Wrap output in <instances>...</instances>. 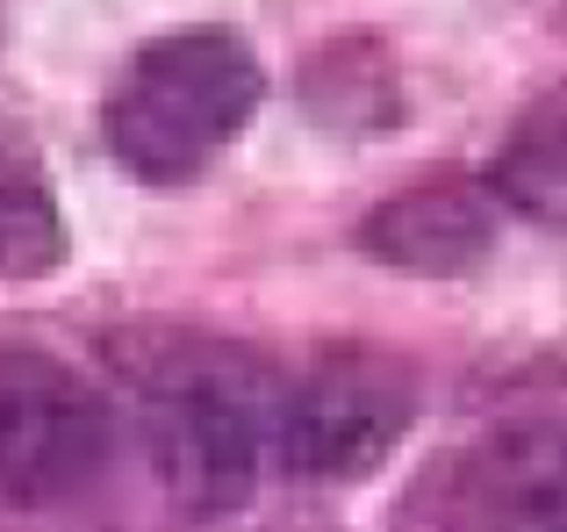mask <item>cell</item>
<instances>
[{"instance_id":"cell-4","label":"cell","mask_w":567,"mask_h":532,"mask_svg":"<svg viewBox=\"0 0 567 532\" xmlns=\"http://www.w3.org/2000/svg\"><path fill=\"white\" fill-rule=\"evenodd\" d=\"M416 396L381 360H323L274 403V453L295 482H360L410 432Z\"/></svg>"},{"instance_id":"cell-8","label":"cell","mask_w":567,"mask_h":532,"mask_svg":"<svg viewBox=\"0 0 567 532\" xmlns=\"http://www.w3.org/2000/svg\"><path fill=\"white\" fill-rule=\"evenodd\" d=\"M58 259H65L58 195L43 187V166L22 144V130L0 123V280H37Z\"/></svg>"},{"instance_id":"cell-3","label":"cell","mask_w":567,"mask_h":532,"mask_svg":"<svg viewBox=\"0 0 567 532\" xmlns=\"http://www.w3.org/2000/svg\"><path fill=\"white\" fill-rule=\"evenodd\" d=\"M109 468V396L51 352L0 346V504H65Z\"/></svg>"},{"instance_id":"cell-2","label":"cell","mask_w":567,"mask_h":532,"mask_svg":"<svg viewBox=\"0 0 567 532\" xmlns=\"http://www.w3.org/2000/svg\"><path fill=\"white\" fill-rule=\"evenodd\" d=\"M266 72L230 29H173L152 37L109 86L101 137L137 181H194L237 130L251 123Z\"/></svg>"},{"instance_id":"cell-9","label":"cell","mask_w":567,"mask_h":532,"mask_svg":"<svg viewBox=\"0 0 567 532\" xmlns=\"http://www.w3.org/2000/svg\"><path fill=\"white\" fill-rule=\"evenodd\" d=\"M288 532H309V525H288Z\"/></svg>"},{"instance_id":"cell-1","label":"cell","mask_w":567,"mask_h":532,"mask_svg":"<svg viewBox=\"0 0 567 532\" xmlns=\"http://www.w3.org/2000/svg\"><path fill=\"white\" fill-rule=\"evenodd\" d=\"M144 447L181 519H223L251 497L266 453V375L216 338H158L130 360Z\"/></svg>"},{"instance_id":"cell-6","label":"cell","mask_w":567,"mask_h":532,"mask_svg":"<svg viewBox=\"0 0 567 532\" xmlns=\"http://www.w3.org/2000/svg\"><path fill=\"white\" fill-rule=\"evenodd\" d=\"M496 224H488L482 195L467 187H410V195L381 202L367 216L360 245L388 266H410V274H467L488 253Z\"/></svg>"},{"instance_id":"cell-5","label":"cell","mask_w":567,"mask_h":532,"mask_svg":"<svg viewBox=\"0 0 567 532\" xmlns=\"http://www.w3.org/2000/svg\"><path fill=\"white\" fill-rule=\"evenodd\" d=\"M445 532H567V424H503L460 461Z\"/></svg>"},{"instance_id":"cell-7","label":"cell","mask_w":567,"mask_h":532,"mask_svg":"<svg viewBox=\"0 0 567 532\" xmlns=\"http://www.w3.org/2000/svg\"><path fill=\"white\" fill-rule=\"evenodd\" d=\"M488 187L511 216L539 231H567V94H546L517 115V130L488 158Z\"/></svg>"}]
</instances>
